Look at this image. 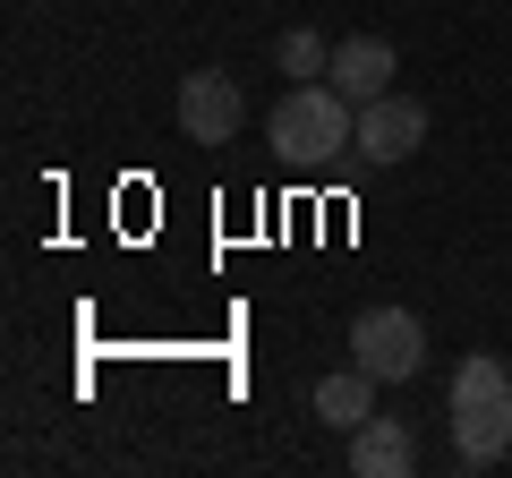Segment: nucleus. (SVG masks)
<instances>
[{
	"label": "nucleus",
	"instance_id": "obj_1",
	"mask_svg": "<svg viewBox=\"0 0 512 478\" xmlns=\"http://www.w3.org/2000/svg\"><path fill=\"white\" fill-rule=\"evenodd\" d=\"M265 146L282 163H325V154L359 146V103H350L333 77H299L274 111H265Z\"/></svg>",
	"mask_w": 512,
	"mask_h": 478
},
{
	"label": "nucleus",
	"instance_id": "obj_2",
	"mask_svg": "<svg viewBox=\"0 0 512 478\" xmlns=\"http://www.w3.org/2000/svg\"><path fill=\"white\" fill-rule=\"evenodd\" d=\"M504 453H512V368L478 350L453 376V461L461 470H495Z\"/></svg>",
	"mask_w": 512,
	"mask_h": 478
},
{
	"label": "nucleus",
	"instance_id": "obj_3",
	"mask_svg": "<svg viewBox=\"0 0 512 478\" xmlns=\"http://www.w3.org/2000/svg\"><path fill=\"white\" fill-rule=\"evenodd\" d=\"M350 368H367L376 385H410L427 368V325L410 308H359L350 316Z\"/></svg>",
	"mask_w": 512,
	"mask_h": 478
},
{
	"label": "nucleus",
	"instance_id": "obj_4",
	"mask_svg": "<svg viewBox=\"0 0 512 478\" xmlns=\"http://www.w3.org/2000/svg\"><path fill=\"white\" fill-rule=\"evenodd\" d=\"M180 129H188V146H231V137L248 129V94H239V77H222V69L180 77Z\"/></svg>",
	"mask_w": 512,
	"mask_h": 478
},
{
	"label": "nucleus",
	"instance_id": "obj_5",
	"mask_svg": "<svg viewBox=\"0 0 512 478\" xmlns=\"http://www.w3.org/2000/svg\"><path fill=\"white\" fill-rule=\"evenodd\" d=\"M427 146V103L419 94H376L359 103V154L367 163H410Z\"/></svg>",
	"mask_w": 512,
	"mask_h": 478
},
{
	"label": "nucleus",
	"instance_id": "obj_6",
	"mask_svg": "<svg viewBox=\"0 0 512 478\" xmlns=\"http://www.w3.org/2000/svg\"><path fill=\"white\" fill-rule=\"evenodd\" d=\"M393 69H402V60H393V43L384 35H350V43H333V86L350 94V103H376V94H393Z\"/></svg>",
	"mask_w": 512,
	"mask_h": 478
},
{
	"label": "nucleus",
	"instance_id": "obj_7",
	"mask_svg": "<svg viewBox=\"0 0 512 478\" xmlns=\"http://www.w3.org/2000/svg\"><path fill=\"white\" fill-rule=\"evenodd\" d=\"M410 461H419V444H410L402 419L350 427V478H410Z\"/></svg>",
	"mask_w": 512,
	"mask_h": 478
},
{
	"label": "nucleus",
	"instance_id": "obj_8",
	"mask_svg": "<svg viewBox=\"0 0 512 478\" xmlns=\"http://www.w3.org/2000/svg\"><path fill=\"white\" fill-rule=\"evenodd\" d=\"M316 419L342 427V436H350V427H367V419H376V376H367V368L325 376V385H316Z\"/></svg>",
	"mask_w": 512,
	"mask_h": 478
},
{
	"label": "nucleus",
	"instance_id": "obj_9",
	"mask_svg": "<svg viewBox=\"0 0 512 478\" xmlns=\"http://www.w3.org/2000/svg\"><path fill=\"white\" fill-rule=\"evenodd\" d=\"M274 60H282V77H325V69H333L325 35H308V26H291V35L274 43Z\"/></svg>",
	"mask_w": 512,
	"mask_h": 478
}]
</instances>
